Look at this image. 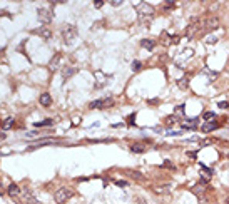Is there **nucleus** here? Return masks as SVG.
Listing matches in <instances>:
<instances>
[{
  "instance_id": "f3484780",
  "label": "nucleus",
  "mask_w": 229,
  "mask_h": 204,
  "mask_svg": "<svg viewBox=\"0 0 229 204\" xmlns=\"http://www.w3.org/2000/svg\"><path fill=\"white\" fill-rule=\"evenodd\" d=\"M54 124V120L52 119H45V120H40V122L35 124V127H49V126H52Z\"/></svg>"
},
{
  "instance_id": "2eb2a0df",
  "label": "nucleus",
  "mask_w": 229,
  "mask_h": 204,
  "mask_svg": "<svg viewBox=\"0 0 229 204\" xmlns=\"http://www.w3.org/2000/svg\"><path fill=\"white\" fill-rule=\"evenodd\" d=\"M7 192H9V196H12V197H15V196L20 194V187L17 186V184H10L9 189H7Z\"/></svg>"
},
{
  "instance_id": "4468645a",
  "label": "nucleus",
  "mask_w": 229,
  "mask_h": 204,
  "mask_svg": "<svg viewBox=\"0 0 229 204\" xmlns=\"http://www.w3.org/2000/svg\"><path fill=\"white\" fill-rule=\"evenodd\" d=\"M140 45L144 47V49H147V50H152L154 47H156V42H154L152 38H142V40H140Z\"/></svg>"
},
{
  "instance_id": "1a4fd4ad",
  "label": "nucleus",
  "mask_w": 229,
  "mask_h": 204,
  "mask_svg": "<svg viewBox=\"0 0 229 204\" xmlns=\"http://www.w3.org/2000/svg\"><path fill=\"white\" fill-rule=\"evenodd\" d=\"M60 62H62V55H60V54H55V55L50 59V64H49L50 70H57V69L60 67Z\"/></svg>"
},
{
  "instance_id": "f257e3e1",
  "label": "nucleus",
  "mask_w": 229,
  "mask_h": 204,
  "mask_svg": "<svg viewBox=\"0 0 229 204\" xmlns=\"http://www.w3.org/2000/svg\"><path fill=\"white\" fill-rule=\"evenodd\" d=\"M137 18H139V22L142 25H149L151 20L154 18V7L146 4V2L139 4L137 5Z\"/></svg>"
},
{
  "instance_id": "4be33fe9",
  "label": "nucleus",
  "mask_w": 229,
  "mask_h": 204,
  "mask_svg": "<svg viewBox=\"0 0 229 204\" xmlns=\"http://www.w3.org/2000/svg\"><path fill=\"white\" fill-rule=\"evenodd\" d=\"M154 191L157 192V194H162V192H167L169 191V186H162V187H156Z\"/></svg>"
},
{
  "instance_id": "393cba45",
  "label": "nucleus",
  "mask_w": 229,
  "mask_h": 204,
  "mask_svg": "<svg viewBox=\"0 0 229 204\" xmlns=\"http://www.w3.org/2000/svg\"><path fill=\"white\" fill-rule=\"evenodd\" d=\"M134 119H136V114H131V115H129V120H127L129 126H132V124H134Z\"/></svg>"
},
{
  "instance_id": "f8f14e48",
  "label": "nucleus",
  "mask_w": 229,
  "mask_h": 204,
  "mask_svg": "<svg viewBox=\"0 0 229 204\" xmlns=\"http://www.w3.org/2000/svg\"><path fill=\"white\" fill-rule=\"evenodd\" d=\"M38 102H40V106H44V107H49L52 104V97H50V94H42L40 95V99H38Z\"/></svg>"
},
{
  "instance_id": "f03ea898",
  "label": "nucleus",
  "mask_w": 229,
  "mask_h": 204,
  "mask_svg": "<svg viewBox=\"0 0 229 204\" xmlns=\"http://www.w3.org/2000/svg\"><path fill=\"white\" fill-rule=\"evenodd\" d=\"M74 196V191L70 189V187H60V189H57L54 194V199L57 204H64L67 199H70Z\"/></svg>"
},
{
  "instance_id": "a211bd4d",
  "label": "nucleus",
  "mask_w": 229,
  "mask_h": 204,
  "mask_svg": "<svg viewBox=\"0 0 229 204\" xmlns=\"http://www.w3.org/2000/svg\"><path fill=\"white\" fill-rule=\"evenodd\" d=\"M13 126V119L12 117H9V119H5L4 120V124H2V129H4V131H7V129H10Z\"/></svg>"
},
{
  "instance_id": "9b49d317",
  "label": "nucleus",
  "mask_w": 229,
  "mask_h": 204,
  "mask_svg": "<svg viewBox=\"0 0 229 204\" xmlns=\"http://www.w3.org/2000/svg\"><path fill=\"white\" fill-rule=\"evenodd\" d=\"M24 201H25V203H29V204H35V203H37L34 192L30 191V189H27V187L24 189Z\"/></svg>"
},
{
  "instance_id": "c756f323",
  "label": "nucleus",
  "mask_w": 229,
  "mask_h": 204,
  "mask_svg": "<svg viewBox=\"0 0 229 204\" xmlns=\"http://www.w3.org/2000/svg\"><path fill=\"white\" fill-rule=\"evenodd\" d=\"M176 112H184V106H179L177 109H176Z\"/></svg>"
},
{
  "instance_id": "7c9ffc66",
  "label": "nucleus",
  "mask_w": 229,
  "mask_h": 204,
  "mask_svg": "<svg viewBox=\"0 0 229 204\" xmlns=\"http://www.w3.org/2000/svg\"><path fill=\"white\" fill-rule=\"evenodd\" d=\"M0 139H5V134H2V132H0Z\"/></svg>"
},
{
  "instance_id": "aec40b11",
  "label": "nucleus",
  "mask_w": 229,
  "mask_h": 204,
  "mask_svg": "<svg viewBox=\"0 0 229 204\" xmlns=\"http://www.w3.org/2000/svg\"><path fill=\"white\" fill-rule=\"evenodd\" d=\"M196 122H197V119H187L186 122L182 124V126H184V127H194Z\"/></svg>"
},
{
  "instance_id": "a878e982",
  "label": "nucleus",
  "mask_w": 229,
  "mask_h": 204,
  "mask_svg": "<svg viewBox=\"0 0 229 204\" xmlns=\"http://www.w3.org/2000/svg\"><path fill=\"white\" fill-rule=\"evenodd\" d=\"M110 5H114V7H119V5H122V0H112V2H110Z\"/></svg>"
},
{
  "instance_id": "c85d7f7f",
  "label": "nucleus",
  "mask_w": 229,
  "mask_h": 204,
  "mask_svg": "<svg viewBox=\"0 0 229 204\" xmlns=\"http://www.w3.org/2000/svg\"><path fill=\"white\" fill-rule=\"evenodd\" d=\"M2 15H7V17H10V18H12V15H10V13L7 12V10H2V12H0V17H2Z\"/></svg>"
},
{
  "instance_id": "dca6fc26",
  "label": "nucleus",
  "mask_w": 229,
  "mask_h": 204,
  "mask_svg": "<svg viewBox=\"0 0 229 204\" xmlns=\"http://www.w3.org/2000/svg\"><path fill=\"white\" fill-rule=\"evenodd\" d=\"M131 151H132V152H136V154H140V152H144V151H146V146L144 144H132L131 146Z\"/></svg>"
},
{
  "instance_id": "7ed1b4c3",
  "label": "nucleus",
  "mask_w": 229,
  "mask_h": 204,
  "mask_svg": "<svg viewBox=\"0 0 229 204\" xmlns=\"http://www.w3.org/2000/svg\"><path fill=\"white\" fill-rule=\"evenodd\" d=\"M77 37V27L72 25V24H69V25H64L62 29V38H64L65 44H72Z\"/></svg>"
},
{
  "instance_id": "6e6552de",
  "label": "nucleus",
  "mask_w": 229,
  "mask_h": 204,
  "mask_svg": "<svg viewBox=\"0 0 229 204\" xmlns=\"http://www.w3.org/2000/svg\"><path fill=\"white\" fill-rule=\"evenodd\" d=\"M197 30L201 32V20H194L191 25L187 27V37H192V35H194Z\"/></svg>"
},
{
  "instance_id": "473e14b6",
  "label": "nucleus",
  "mask_w": 229,
  "mask_h": 204,
  "mask_svg": "<svg viewBox=\"0 0 229 204\" xmlns=\"http://www.w3.org/2000/svg\"><path fill=\"white\" fill-rule=\"evenodd\" d=\"M137 204H144V203H142V201H139V203H137Z\"/></svg>"
},
{
  "instance_id": "39448f33",
  "label": "nucleus",
  "mask_w": 229,
  "mask_h": 204,
  "mask_svg": "<svg viewBox=\"0 0 229 204\" xmlns=\"http://www.w3.org/2000/svg\"><path fill=\"white\" fill-rule=\"evenodd\" d=\"M201 25H204V29L201 30V32H202V34H206V32H211V30L217 29L219 20H217L216 17H209V18H206L204 22H201Z\"/></svg>"
},
{
  "instance_id": "423d86ee",
  "label": "nucleus",
  "mask_w": 229,
  "mask_h": 204,
  "mask_svg": "<svg viewBox=\"0 0 229 204\" xmlns=\"http://www.w3.org/2000/svg\"><path fill=\"white\" fill-rule=\"evenodd\" d=\"M114 104L112 99H97V101L90 102V109H104V107H109Z\"/></svg>"
},
{
  "instance_id": "b1692460",
  "label": "nucleus",
  "mask_w": 229,
  "mask_h": 204,
  "mask_svg": "<svg viewBox=\"0 0 229 204\" xmlns=\"http://www.w3.org/2000/svg\"><path fill=\"white\" fill-rule=\"evenodd\" d=\"M115 186H119V187H126V186H129V183H127V181H115Z\"/></svg>"
},
{
  "instance_id": "5701e85b",
  "label": "nucleus",
  "mask_w": 229,
  "mask_h": 204,
  "mask_svg": "<svg viewBox=\"0 0 229 204\" xmlns=\"http://www.w3.org/2000/svg\"><path fill=\"white\" fill-rule=\"evenodd\" d=\"M211 119H216V114L214 112H206L204 114V120H211Z\"/></svg>"
},
{
  "instance_id": "ddd939ff",
  "label": "nucleus",
  "mask_w": 229,
  "mask_h": 204,
  "mask_svg": "<svg viewBox=\"0 0 229 204\" xmlns=\"http://www.w3.org/2000/svg\"><path fill=\"white\" fill-rule=\"evenodd\" d=\"M77 69L75 67H65L64 70H62V77H64V81H67V79H70L72 75H75Z\"/></svg>"
},
{
  "instance_id": "0eeeda50",
  "label": "nucleus",
  "mask_w": 229,
  "mask_h": 204,
  "mask_svg": "<svg viewBox=\"0 0 229 204\" xmlns=\"http://www.w3.org/2000/svg\"><path fill=\"white\" fill-rule=\"evenodd\" d=\"M34 34L40 35V38H44V40H49V38L52 37V32H50V29H49V27H40L38 30H35Z\"/></svg>"
},
{
  "instance_id": "6ab92c4d",
  "label": "nucleus",
  "mask_w": 229,
  "mask_h": 204,
  "mask_svg": "<svg viewBox=\"0 0 229 204\" xmlns=\"http://www.w3.org/2000/svg\"><path fill=\"white\" fill-rule=\"evenodd\" d=\"M131 69L134 70V72H137V70H140V69H142V64H140L139 60H134V62H132V65H131Z\"/></svg>"
},
{
  "instance_id": "412c9836",
  "label": "nucleus",
  "mask_w": 229,
  "mask_h": 204,
  "mask_svg": "<svg viewBox=\"0 0 229 204\" xmlns=\"http://www.w3.org/2000/svg\"><path fill=\"white\" fill-rule=\"evenodd\" d=\"M217 42V37L216 35H209L208 38H206V44H208V45H211V44H216Z\"/></svg>"
},
{
  "instance_id": "9d476101",
  "label": "nucleus",
  "mask_w": 229,
  "mask_h": 204,
  "mask_svg": "<svg viewBox=\"0 0 229 204\" xmlns=\"http://www.w3.org/2000/svg\"><path fill=\"white\" fill-rule=\"evenodd\" d=\"M217 126H219V124H217L216 120H208V122H204L202 126H201V129H202V132H211V131H214V129H217Z\"/></svg>"
},
{
  "instance_id": "20e7f679",
  "label": "nucleus",
  "mask_w": 229,
  "mask_h": 204,
  "mask_svg": "<svg viewBox=\"0 0 229 204\" xmlns=\"http://www.w3.org/2000/svg\"><path fill=\"white\" fill-rule=\"evenodd\" d=\"M37 17L42 24H50L52 18H54V13H52V10L49 7H40L37 10Z\"/></svg>"
},
{
  "instance_id": "2f4dec72",
  "label": "nucleus",
  "mask_w": 229,
  "mask_h": 204,
  "mask_svg": "<svg viewBox=\"0 0 229 204\" xmlns=\"http://www.w3.org/2000/svg\"><path fill=\"white\" fill-rule=\"evenodd\" d=\"M226 204H229V196H228V199H226Z\"/></svg>"
},
{
  "instance_id": "bb28decb",
  "label": "nucleus",
  "mask_w": 229,
  "mask_h": 204,
  "mask_svg": "<svg viewBox=\"0 0 229 204\" xmlns=\"http://www.w3.org/2000/svg\"><path fill=\"white\" fill-rule=\"evenodd\" d=\"M219 107H221V109H228L229 104H228V102H219Z\"/></svg>"
},
{
  "instance_id": "cd10ccee",
  "label": "nucleus",
  "mask_w": 229,
  "mask_h": 204,
  "mask_svg": "<svg viewBox=\"0 0 229 204\" xmlns=\"http://www.w3.org/2000/svg\"><path fill=\"white\" fill-rule=\"evenodd\" d=\"M164 167H169V169H174V166H172V164H171L169 161H165V162H164Z\"/></svg>"
}]
</instances>
